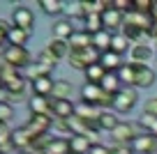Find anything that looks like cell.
<instances>
[{
    "label": "cell",
    "instance_id": "12",
    "mask_svg": "<svg viewBox=\"0 0 157 154\" xmlns=\"http://www.w3.org/2000/svg\"><path fill=\"white\" fill-rule=\"evenodd\" d=\"M67 44H69V48H72V53H81V51L93 46V35L86 32V30H76V32L67 39Z\"/></svg>",
    "mask_w": 157,
    "mask_h": 154
},
{
    "label": "cell",
    "instance_id": "45",
    "mask_svg": "<svg viewBox=\"0 0 157 154\" xmlns=\"http://www.w3.org/2000/svg\"><path fill=\"white\" fill-rule=\"evenodd\" d=\"M2 58H5V48H0V62H2Z\"/></svg>",
    "mask_w": 157,
    "mask_h": 154
},
{
    "label": "cell",
    "instance_id": "44",
    "mask_svg": "<svg viewBox=\"0 0 157 154\" xmlns=\"http://www.w3.org/2000/svg\"><path fill=\"white\" fill-rule=\"evenodd\" d=\"M150 16L157 21V2H152V12H150Z\"/></svg>",
    "mask_w": 157,
    "mask_h": 154
},
{
    "label": "cell",
    "instance_id": "19",
    "mask_svg": "<svg viewBox=\"0 0 157 154\" xmlns=\"http://www.w3.org/2000/svg\"><path fill=\"white\" fill-rule=\"evenodd\" d=\"M129 62H136V64H146L148 60L152 58V48L148 44H134L132 51H129Z\"/></svg>",
    "mask_w": 157,
    "mask_h": 154
},
{
    "label": "cell",
    "instance_id": "9",
    "mask_svg": "<svg viewBox=\"0 0 157 154\" xmlns=\"http://www.w3.org/2000/svg\"><path fill=\"white\" fill-rule=\"evenodd\" d=\"M102 23H104V30H109V32H120V28H123V23H125V14L113 9V5H111L102 14Z\"/></svg>",
    "mask_w": 157,
    "mask_h": 154
},
{
    "label": "cell",
    "instance_id": "13",
    "mask_svg": "<svg viewBox=\"0 0 157 154\" xmlns=\"http://www.w3.org/2000/svg\"><path fill=\"white\" fill-rule=\"evenodd\" d=\"M51 32H53V39H63V42H67L69 37H72L76 30H74V23H72V19H58L53 23V28H51Z\"/></svg>",
    "mask_w": 157,
    "mask_h": 154
},
{
    "label": "cell",
    "instance_id": "4",
    "mask_svg": "<svg viewBox=\"0 0 157 154\" xmlns=\"http://www.w3.org/2000/svg\"><path fill=\"white\" fill-rule=\"evenodd\" d=\"M74 115H76V106L69 99H51V117L53 120L69 122Z\"/></svg>",
    "mask_w": 157,
    "mask_h": 154
},
{
    "label": "cell",
    "instance_id": "6",
    "mask_svg": "<svg viewBox=\"0 0 157 154\" xmlns=\"http://www.w3.org/2000/svg\"><path fill=\"white\" fill-rule=\"evenodd\" d=\"M139 127V124H136ZM136 127H134V122H120V124L116 127V129L111 131L113 140H116L118 145H132L134 138H136Z\"/></svg>",
    "mask_w": 157,
    "mask_h": 154
},
{
    "label": "cell",
    "instance_id": "35",
    "mask_svg": "<svg viewBox=\"0 0 157 154\" xmlns=\"http://www.w3.org/2000/svg\"><path fill=\"white\" fill-rule=\"evenodd\" d=\"M16 76H21V69L14 67V64H10L7 60H2V62H0V78H2V83H10L12 78H16Z\"/></svg>",
    "mask_w": 157,
    "mask_h": 154
},
{
    "label": "cell",
    "instance_id": "11",
    "mask_svg": "<svg viewBox=\"0 0 157 154\" xmlns=\"http://www.w3.org/2000/svg\"><path fill=\"white\" fill-rule=\"evenodd\" d=\"M136 64V62H134ZM157 81V74L155 69H150L148 64H136V81H134V87H141V90H146V87H152Z\"/></svg>",
    "mask_w": 157,
    "mask_h": 154
},
{
    "label": "cell",
    "instance_id": "27",
    "mask_svg": "<svg viewBox=\"0 0 157 154\" xmlns=\"http://www.w3.org/2000/svg\"><path fill=\"white\" fill-rule=\"evenodd\" d=\"M72 92H74V85L69 81H56L53 83V94H51V99H69L72 97Z\"/></svg>",
    "mask_w": 157,
    "mask_h": 154
},
{
    "label": "cell",
    "instance_id": "16",
    "mask_svg": "<svg viewBox=\"0 0 157 154\" xmlns=\"http://www.w3.org/2000/svg\"><path fill=\"white\" fill-rule=\"evenodd\" d=\"M99 64L104 67V72H109V74H116L118 69L123 67V55H118V53H113V51H106V53H102V58H99Z\"/></svg>",
    "mask_w": 157,
    "mask_h": 154
},
{
    "label": "cell",
    "instance_id": "28",
    "mask_svg": "<svg viewBox=\"0 0 157 154\" xmlns=\"http://www.w3.org/2000/svg\"><path fill=\"white\" fill-rule=\"evenodd\" d=\"M111 35L109 30H102V32L93 35V46L97 48L99 53H106V51H111Z\"/></svg>",
    "mask_w": 157,
    "mask_h": 154
},
{
    "label": "cell",
    "instance_id": "17",
    "mask_svg": "<svg viewBox=\"0 0 157 154\" xmlns=\"http://www.w3.org/2000/svg\"><path fill=\"white\" fill-rule=\"evenodd\" d=\"M46 51H49V53L53 55L58 62H60V60H67V58H69V53H72L69 44H67V42H63V39H51L49 46H46Z\"/></svg>",
    "mask_w": 157,
    "mask_h": 154
},
{
    "label": "cell",
    "instance_id": "47",
    "mask_svg": "<svg viewBox=\"0 0 157 154\" xmlns=\"http://www.w3.org/2000/svg\"><path fill=\"white\" fill-rule=\"evenodd\" d=\"M33 154H49V152H46V149H44V152H33Z\"/></svg>",
    "mask_w": 157,
    "mask_h": 154
},
{
    "label": "cell",
    "instance_id": "49",
    "mask_svg": "<svg viewBox=\"0 0 157 154\" xmlns=\"http://www.w3.org/2000/svg\"><path fill=\"white\" fill-rule=\"evenodd\" d=\"M0 154H5V152H0Z\"/></svg>",
    "mask_w": 157,
    "mask_h": 154
},
{
    "label": "cell",
    "instance_id": "20",
    "mask_svg": "<svg viewBox=\"0 0 157 154\" xmlns=\"http://www.w3.org/2000/svg\"><path fill=\"white\" fill-rule=\"evenodd\" d=\"M116 74L123 83V87H134V81H136V64L134 62H125Z\"/></svg>",
    "mask_w": 157,
    "mask_h": 154
},
{
    "label": "cell",
    "instance_id": "10",
    "mask_svg": "<svg viewBox=\"0 0 157 154\" xmlns=\"http://www.w3.org/2000/svg\"><path fill=\"white\" fill-rule=\"evenodd\" d=\"M25 85H28V81H25L23 76H16V78H12L10 83H5V90H7V99H10V104L21 101V99L25 97Z\"/></svg>",
    "mask_w": 157,
    "mask_h": 154
},
{
    "label": "cell",
    "instance_id": "38",
    "mask_svg": "<svg viewBox=\"0 0 157 154\" xmlns=\"http://www.w3.org/2000/svg\"><path fill=\"white\" fill-rule=\"evenodd\" d=\"M12 117H14V106L12 104H0V122L7 124Z\"/></svg>",
    "mask_w": 157,
    "mask_h": 154
},
{
    "label": "cell",
    "instance_id": "2",
    "mask_svg": "<svg viewBox=\"0 0 157 154\" xmlns=\"http://www.w3.org/2000/svg\"><path fill=\"white\" fill-rule=\"evenodd\" d=\"M51 127H53V117L51 115H30V120L25 122V129L30 131V136H33L35 140L44 138Z\"/></svg>",
    "mask_w": 157,
    "mask_h": 154
},
{
    "label": "cell",
    "instance_id": "50",
    "mask_svg": "<svg viewBox=\"0 0 157 154\" xmlns=\"http://www.w3.org/2000/svg\"><path fill=\"white\" fill-rule=\"evenodd\" d=\"M155 154H157V152H155Z\"/></svg>",
    "mask_w": 157,
    "mask_h": 154
},
{
    "label": "cell",
    "instance_id": "39",
    "mask_svg": "<svg viewBox=\"0 0 157 154\" xmlns=\"http://www.w3.org/2000/svg\"><path fill=\"white\" fill-rule=\"evenodd\" d=\"M143 113H148V115H155V117H157V97H150V99L146 101Z\"/></svg>",
    "mask_w": 157,
    "mask_h": 154
},
{
    "label": "cell",
    "instance_id": "30",
    "mask_svg": "<svg viewBox=\"0 0 157 154\" xmlns=\"http://www.w3.org/2000/svg\"><path fill=\"white\" fill-rule=\"evenodd\" d=\"M106 74H109V72H104L102 64H90V67L83 72V76H86V83H95V85H99V83L104 81V76H106Z\"/></svg>",
    "mask_w": 157,
    "mask_h": 154
},
{
    "label": "cell",
    "instance_id": "24",
    "mask_svg": "<svg viewBox=\"0 0 157 154\" xmlns=\"http://www.w3.org/2000/svg\"><path fill=\"white\" fill-rule=\"evenodd\" d=\"M69 147H72V154H88L93 143L86 136H69Z\"/></svg>",
    "mask_w": 157,
    "mask_h": 154
},
{
    "label": "cell",
    "instance_id": "40",
    "mask_svg": "<svg viewBox=\"0 0 157 154\" xmlns=\"http://www.w3.org/2000/svg\"><path fill=\"white\" fill-rule=\"evenodd\" d=\"M88 154H111V147H106V145H102V143H95Z\"/></svg>",
    "mask_w": 157,
    "mask_h": 154
},
{
    "label": "cell",
    "instance_id": "5",
    "mask_svg": "<svg viewBox=\"0 0 157 154\" xmlns=\"http://www.w3.org/2000/svg\"><path fill=\"white\" fill-rule=\"evenodd\" d=\"M2 60H7L10 64H14V67H28L30 62H33V58H30V51L25 46H7L5 48V58Z\"/></svg>",
    "mask_w": 157,
    "mask_h": 154
},
{
    "label": "cell",
    "instance_id": "43",
    "mask_svg": "<svg viewBox=\"0 0 157 154\" xmlns=\"http://www.w3.org/2000/svg\"><path fill=\"white\" fill-rule=\"evenodd\" d=\"M150 37H155L157 39V21L152 19V30H150Z\"/></svg>",
    "mask_w": 157,
    "mask_h": 154
},
{
    "label": "cell",
    "instance_id": "31",
    "mask_svg": "<svg viewBox=\"0 0 157 154\" xmlns=\"http://www.w3.org/2000/svg\"><path fill=\"white\" fill-rule=\"evenodd\" d=\"M83 30L90 35H97L104 30V23H102V14H90L83 19Z\"/></svg>",
    "mask_w": 157,
    "mask_h": 154
},
{
    "label": "cell",
    "instance_id": "14",
    "mask_svg": "<svg viewBox=\"0 0 157 154\" xmlns=\"http://www.w3.org/2000/svg\"><path fill=\"white\" fill-rule=\"evenodd\" d=\"M53 78L51 76H39L37 81H33L30 83V90H33V94H37V97H51L53 94Z\"/></svg>",
    "mask_w": 157,
    "mask_h": 154
},
{
    "label": "cell",
    "instance_id": "46",
    "mask_svg": "<svg viewBox=\"0 0 157 154\" xmlns=\"http://www.w3.org/2000/svg\"><path fill=\"white\" fill-rule=\"evenodd\" d=\"M2 90H5V83H2V78H0V92H2Z\"/></svg>",
    "mask_w": 157,
    "mask_h": 154
},
{
    "label": "cell",
    "instance_id": "29",
    "mask_svg": "<svg viewBox=\"0 0 157 154\" xmlns=\"http://www.w3.org/2000/svg\"><path fill=\"white\" fill-rule=\"evenodd\" d=\"M39 9L46 16H60L65 12V5L60 0H39Z\"/></svg>",
    "mask_w": 157,
    "mask_h": 154
},
{
    "label": "cell",
    "instance_id": "1",
    "mask_svg": "<svg viewBox=\"0 0 157 154\" xmlns=\"http://www.w3.org/2000/svg\"><path fill=\"white\" fill-rule=\"evenodd\" d=\"M136 101H139V92L134 90V87H123V90L118 92V94H113V113H129L134 106H136Z\"/></svg>",
    "mask_w": 157,
    "mask_h": 154
},
{
    "label": "cell",
    "instance_id": "36",
    "mask_svg": "<svg viewBox=\"0 0 157 154\" xmlns=\"http://www.w3.org/2000/svg\"><path fill=\"white\" fill-rule=\"evenodd\" d=\"M21 76H23V78H25V81H30V83H33V81H37V78H39V76H49V74H46V72H44V69L39 67V64H37V62H30V64H28V67H25V69H23V72H21Z\"/></svg>",
    "mask_w": 157,
    "mask_h": 154
},
{
    "label": "cell",
    "instance_id": "23",
    "mask_svg": "<svg viewBox=\"0 0 157 154\" xmlns=\"http://www.w3.org/2000/svg\"><path fill=\"white\" fill-rule=\"evenodd\" d=\"M99 87H102L106 94H118V92L123 90V83H120L118 74H106V76H104V81L99 83Z\"/></svg>",
    "mask_w": 157,
    "mask_h": 154
},
{
    "label": "cell",
    "instance_id": "8",
    "mask_svg": "<svg viewBox=\"0 0 157 154\" xmlns=\"http://www.w3.org/2000/svg\"><path fill=\"white\" fill-rule=\"evenodd\" d=\"M129 147H132L136 154H155L157 152V138L150 136V134H139Z\"/></svg>",
    "mask_w": 157,
    "mask_h": 154
},
{
    "label": "cell",
    "instance_id": "18",
    "mask_svg": "<svg viewBox=\"0 0 157 154\" xmlns=\"http://www.w3.org/2000/svg\"><path fill=\"white\" fill-rule=\"evenodd\" d=\"M99 108L97 106H93V104H86V101H81V104H78L76 106V115L81 117V120H86V122H90V124H95L97 127V117H99ZM99 129V127H97Z\"/></svg>",
    "mask_w": 157,
    "mask_h": 154
},
{
    "label": "cell",
    "instance_id": "25",
    "mask_svg": "<svg viewBox=\"0 0 157 154\" xmlns=\"http://www.w3.org/2000/svg\"><path fill=\"white\" fill-rule=\"evenodd\" d=\"M46 152L49 154H72L69 138H51L49 145H46Z\"/></svg>",
    "mask_w": 157,
    "mask_h": 154
},
{
    "label": "cell",
    "instance_id": "32",
    "mask_svg": "<svg viewBox=\"0 0 157 154\" xmlns=\"http://www.w3.org/2000/svg\"><path fill=\"white\" fill-rule=\"evenodd\" d=\"M35 62H37L39 67H42V69H44V72L51 76V72H53V67L58 64V60H56L53 55H51L49 51L44 48V51H39V55H37V60H35Z\"/></svg>",
    "mask_w": 157,
    "mask_h": 154
},
{
    "label": "cell",
    "instance_id": "22",
    "mask_svg": "<svg viewBox=\"0 0 157 154\" xmlns=\"http://www.w3.org/2000/svg\"><path fill=\"white\" fill-rule=\"evenodd\" d=\"M118 124H120V122H118V115L113 111H102L99 113V117H97L99 131H113Z\"/></svg>",
    "mask_w": 157,
    "mask_h": 154
},
{
    "label": "cell",
    "instance_id": "3",
    "mask_svg": "<svg viewBox=\"0 0 157 154\" xmlns=\"http://www.w3.org/2000/svg\"><path fill=\"white\" fill-rule=\"evenodd\" d=\"M12 25L33 35V28H35V14H33V9L25 7V5H16L14 12H12Z\"/></svg>",
    "mask_w": 157,
    "mask_h": 154
},
{
    "label": "cell",
    "instance_id": "42",
    "mask_svg": "<svg viewBox=\"0 0 157 154\" xmlns=\"http://www.w3.org/2000/svg\"><path fill=\"white\" fill-rule=\"evenodd\" d=\"M5 42H7V30H2V28H0V48L5 46Z\"/></svg>",
    "mask_w": 157,
    "mask_h": 154
},
{
    "label": "cell",
    "instance_id": "41",
    "mask_svg": "<svg viewBox=\"0 0 157 154\" xmlns=\"http://www.w3.org/2000/svg\"><path fill=\"white\" fill-rule=\"evenodd\" d=\"M111 154H134V149L129 147V145H116V147L111 149Z\"/></svg>",
    "mask_w": 157,
    "mask_h": 154
},
{
    "label": "cell",
    "instance_id": "7",
    "mask_svg": "<svg viewBox=\"0 0 157 154\" xmlns=\"http://www.w3.org/2000/svg\"><path fill=\"white\" fill-rule=\"evenodd\" d=\"M12 145H14V149H19V152H30L35 145V138L30 136V131L25 129V127H16L14 131H12Z\"/></svg>",
    "mask_w": 157,
    "mask_h": 154
},
{
    "label": "cell",
    "instance_id": "21",
    "mask_svg": "<svg viewBox=\"0 0 157 154\" xmlns=\"http://www.w3.org/2000/svg\"><path fill=\"white\" fill-rule=\"evenodd\" d=\"M111 51L118 53V55H125V53L132 51V42H129L123 32H113L111 35Z\"/></svg>",
    "mask_w": 157,
    "mask_h": 154
},
{
    "label": "cell",
    "instance_id": "26",
    "mask_svg": "<svg viewBox=\"0 0 157 154\" xmlns=\"http://www.w3.org/2000/svg\"><path fill=\"white\" fill-rule=\"evenodd\" d=\"M28 39H30V32H25L21 28H12L7 32V46H25Z\"/></svg>",
    "mask_w": 157,
    "mask_h": 154
},
{
    "label": "cell",
    "instance_id": "15",
    "mask_svg": "<svg viewBox=\"0 0 157 154\" xmlns=\"http://www.w3.org/2000/svg\"><path fill=\"white\" fill-rule=\"evenodd\" d=\"M30 113L33 115H51V97H30Z\"/></svg>",
    "mask_w": 157,
    "mask_h": 154
},
{
    "label": "cell",
    "instance_id": "48",
    "mask_svg": "<svg viewBox=\"0 0 157 154\" xmlns=\"http://www.w3.org/2000/svg\"><path fill=\"white\" fill-rule=\"evenodd\" d=\"M19 154H33V152H19Z\"/></svg>",
    "mask_w": 157,
    "mask_h": 154
},
{
    "label": "cell",
    "instance_id": "37",
    "mask_svg": "<svg viewBox=\"0 0 157 154\" xmlns=\"http://www.w3.org/2000/svg\"><path fill=\"white\" fill-rule=\"evenodd\" d=\"M67 62L72 64L74 69H78V72H86V69H88V62L83 60V55H81V53H69Z\"/></svg>",
    "mask_w": 157,
    "mask_h": 154
},
{
    "label": "cell",
    "instance_id": "34",
    "mask_svg": "<svg viewBox=\"0 0 157 154\" xmlns=\"http://www.w3.org/2000/svg\"><path fill=\"white\" fill-rule=\"evenodd\" d=\"M139 127L143 129V134H150L157 138V117L155 115H148V113H143L141 120H139Z\"/></svg>",
    "mask_w": 157,
    "mask_h": 154
},
{
    "label": "cell",
    "instance_id": "33",
    "mask_svg": "<svg viewBox=\"0 0 157 154\" xmlns=\"http://www.w3.org/2000/svg\"><path fill=\"white\" fill-rule=\"evenodd\" d=\"M65 14L67 19H86V9H83V2L81 0H72L65 5Z\"/></svg>",
    "mask_w": 157,
    "mask_h": 154
}]
</instances>
